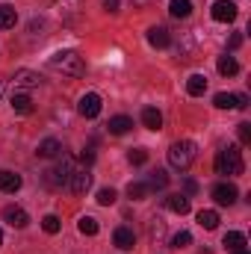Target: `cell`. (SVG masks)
I'll use <instances>...</instances> for the list:
<instances>
[{
  "instance_id": "obj_25",
  "label": "cell",
  "mask_w": 251,
  "mask_h": 254,
  "mask_svg": "<svg viewBox=\"0 0 251 254\" xmlns=\"http://www.w3.org/2000/svg\"><path fill=\"white\" fill-rule=\"evenodd\" d=\"M77 231H80L83 237H95L101 228H98V219H92V216H80V222H77Z\"/></svg>"
},
{
  "instance_id": "obj_28",
  "label": "cell",
  "mask_w": 251,
  "mask_h": 254,
  "mask_svg": "<svg viewBox=\"0 0 251 254\" xmlns=\"http://www.w3.org/2000/svg\"><path fill=\"white\" fill-rule=\"evenodd\" d=\"M148 192H151L148 184H130V187H127V195H130L133 201H145V198H148Z\"/></svg>"
},
{
  "instance_id": "obj_36",
  "label": "cell",
  "mask_w": 251,
  "mask_h": 254,
  "mask_svg": "<svg viewBox=\"0 0 251 254\" xmlns=\"http://www.w3.org/2000/svg\"><path fill=\"white\" fill-rule=\"evenodd\" d=\"M240 45H243V33H234V36H231V42H228V48H231V51H237Z\"/></svg>"
},
{
  "instance_id": "obj_11",
  "label": "cell",
  "mask_w": 251,
  "mask_h": 254,
  "mask_svg": "<svg viewBox=\"0 0 251 254\" xmlns=\"http://www.w3.org/2000/svg\"><path fill=\"white\" fill-rule=\"evenodd\" d=\"M3 222H9L12 228H27L30 225V216L24 207H6L3 210Z\"/></svg>"
},
{
  "instance_id": "obj_32",
  "label": "cell",
  "mask_w": 251,
  "mask_h": 254,
  "mask_svg": "<svg viewBox=\"0 0 251 254\" xmlns=\"http://www.w3.org/2000/svg\"><path fill=\"white\" fill-rule=\"evenodd\" d=\"M42 228H45V234H60L63 222H60L57 216H45V219H42Z\"/></svg>"
},
{
  "instance_id": "obj_39",
  "label": "cell",
  "mask_w": 251,
  "mask_h": 254,
  "mask_svg": "<svg viewBox=\"0 0 251 254\" xmlns=\"http://www.w3.org/2000/svg\"><path fill=\"white\" fill-rule=\"evenodd\" d=\"M0 246H3V231H0Z\"/></svg>"
},
{
  "instance_id": "obj_34",
  "label": "cell",
  "mask_w": 251,
  "mask_h": 254,
  "mask_svg": "<svg viewBox=\"0 0 251 254\" xmlns=\"http://www.w3.org/2000/svg\"><path fill=\"white\" fill-rule=\"evenodd\" d=\"M237 133H240V142L243 145H251V125H246V122L237 125Z\"/></svg>"
},
{
  "instance_id": "obj_29",
  "label": "cell",
  "mask_w": 251,
  "mask_h": 254,
  "mask_svg": "<svg viewBox=\"0 0 251 254\" xmlns=\"http://www.w3.org/2000/svg\"><path fill=\"white\" fill-rule=\"evenodd\" d=\"M187 246H192V234L189 231H178L172 237V249H187Z\"/></svg>"
},
{
  "instance_id": "obj_7",
  "label": "cell",
  "mask_w": 251,
  "mask_h": 254,
  "mask_svg": "<svg viewBox=\"0 0 251 254\" xmlns=\"http://www.w3.org/2000/svg\"><path fill=\"white\" fill-rule=\"evenodd\" d=\"M213 104H216L219 110H246V107H249V98H246V95H231V92H219V95L213 98Z\"/></svg>"
},
{
  "instance_id": "obj_13",
  "label": "cell",
  "mask_w": 251,
  "mask_h": 254,
  "mask_svg": "<svg viewBox=\"0 0 251 254\" xmlns=\"http://www.w3.org/2000/svg\"><path fill=\"white\" fill-rule=\"evenodd\" d=\"M148 45H151V48H169V45H172L169 30H166V27H151V30H148Z\"/></svg>"
},
{
  "instance_id": "obj_4",
  "label": "cell",
  "mask_w": 251,
  "mask_h": 254,
  "mask_svg": "<svg viewBox=\"0 0 251 254\" xmlns=\"http://www.w3.org/2000/svg\"><path fill=\"white\" fill-rule=\"evenodd\" d=\"M71 175H74V157L63 154V157H60V163H57V169H54V172H48V184H51V187H68Z\"/></svg>"
},
{
  "instance_id": "obj_15",
  "label": "cell",
  "mask_w": 251,
  "mask_h": 254,
  "mask_svg": "<svg viewBox=\"0 0 251 254\" xmlns=\"http://www.w3.org/2000/svg\"><path fill=\"white\" fill-rule=\"evenodd\" d=\"M142 125L148 127V130H160L163 127V113L157 107H145L142 110Z\"/></svg>"
},
{
  "instance_id": "obj_16",
  "label": "cell",
  "mask_w": 251,
  "mask_h": 254,
  "mask_svg": "<svg viewBox=\"0 0 251 254\" xmlns=\"http://www.w3.org/2000/svg\"><path fill=\"white\" fill-rule=\"evenodd\" d=\"M21 184H24L21 175H15V172H9V169L0 172V192H18L21 190Z\"/></svg>"
},
{
  "instance_id": "obj_19",
  "label": "cell",
  "mask_w": 251,
  "mask_h": 254,
  "mask_svg": "<svg viewBox=\"0 0 251 254\" xmlns=\"http://www.w3.org/2000/svg\"><path fill=\"white\" fill-rule=\"evenodd\" d=\"M18 24V12L9 3H0V30H12Z\"/></svg>"
},
{
  "instance_id": "obj_27",
  "label": "cell",
  "mask_w": 251,
  "mask_h": 254,
  "mask_svg": "<svg viewBox=\"0 0 251 254\" xmlns=\"http://www.w3.org/2000/svg\"><path fill=\"white\" fill-rule=\"evenodd\" d=\"M148 187H151V190H166V187H169V175H166L163 169L151 172V178H148Z\"/></svg>"
},
{
  "instance_id": "obj_31",
  "label": "cell",
  "mask_w": 251,
  "mask_h": 254,
  "mask_svg": "<svg viewBox=\"0 0 251 254\" xmlns=\"http://www.w3.org/2000/svg\"><path fill=\"white\" fill-rule=\"evenodd\" d=\"M151 237H154L157 243H160V240L166 237V222H163L160 216H154V219H151Z\"/></svg>"
},
{
  "instance_id": "obj_2",
  "label": "cell",
  "mask_w": 251,
  "mask_h": 254,
  "mask_svg": "<svg viewBox=\"0 0 251 254\" xmlns=\"http://www.w3.org/2000/svg\"><path fill=\"white\" fill-rule=\"evenodd\" d=\"M195 154H198L195 142H192V139H181V142H175V145L169 148V166L178 169V172H187L189 166L195 163Z\"/></svg>"
},
{
  "instance_id": "obj_8",
  "label": "cell",
  "mask_w": 251,
  "mask_h": 254,
  "mask_svg": "<svg viewBox=\"0 0 251 254\" xmlns=\"http://www.w3.org/2000/svg\"><path fill=\"white\" fill-rule=\"evenodd\" d=\"M213 18L222 21V24L237 21V3H234V0H216V3H213Z\"/></svg>"
},
{
  "instance_id": "obj_30",
  "label": "cell",
  "mask_w": 251,
  "mask_h": 254,
  "mask_svg": "<svg viewBox=\"0 0 251 254\" xmlns=\"http://www.w3.org/2000/svg\"><path fill=\"white\" fill-rule=\"evenodd\" d=\"M127 160H130V166H145V163H148V151H145V148H133V151L127 154Z\"/></svg>"
},
{
  "instance_id": "obj_26",
  "label": "cell",
  "mask_w": 251,
  "mask_h": 254,
  "mask_svg": "<svg viewBox=\"0 0 251 254\" xmlns=\"http://www.w3.org/2000/svg\"><path fill=\"white\" fill-rule=\"evenodd\" d=\"M198 225L207 228V231L219 228V213H216V210H201V213H198Z\"/></svg>"
},
{
  "instance_id": "obj_35",
  "label": "cell",
  "mask_w": 251,
  "mask_h": 254,
  "mask_svg": "<svg viewBox=\"0 0 251 254\" xmlns=\"http://www.w3.org/2000/svg\"><path fill=\"white\" fill-rule=\"evenodd\" d=\"M80 163H83V166H92V163H95V151H92V148L80 151Z\"/></svg>"
},
{
  "instance_id": "obj_20",
  "label": "cell",
  "mask_w": 251,
  "mask_h": 254,
  "mask_svg": "<svg viewBox=\"0 0 251 254\" xmlns=\"http://www.w3.org/2000/svg\"><path fill=\"white\" fill-rule=\"evenodd\" d=\"M187 92L192 98H201V95L207 92V77H204V74H192L187 80Z\"/></svg>"
},
{
  "instance_id": "obj_33",
  "label": "cell",
  "mask_w": 251,
  "mask_h": 254,
  "mask_svg": "<svg viewBox=\"0 0 251 254\" xmlns=\"http://www.w3.org/2000/svg\"><path fill=\"white\" fill-rule=\"evenodd\" d=\"M116 198H119V195H116V190H110V187L98 192V204H101V207H110V204H116Z\"/></svg>"
},
{
  "instance_id": "obj_40",
  "label": "cell",
  "mask_w": 251,
  "mask_h": 254,
  "mask_svg": "<svg viewBox=\"0 0 251 254\" xmlns=\"http://www.w3.org/2000/svg\"><path fill=\"white\" fill-rule=\"evenodd\" d=\"M234 254H249V252H234Z\"/></svg>"
},
{
  "instance_id": "obj_37",
  "label": "cell",
  "mask_w": 251,
  "mask_h": 254,
  "mask_svg": "<svg viewBox=\"0 0 251 254\" xmlns=\"http://www.w3.org/2000/svg\"><path fill=\"white\" fill-rule=\"evenodd\" d=\"M119 6H122V0H104V9L107 12H119Z\"/></svg>"
},
{
  "instance_id": "obj_10",
  "label": "cell",
  "mask_w": 251,
  "mask_h": 254,
  "mask_svg": "<svg viewBox=\"0 0 251 254\" xmlns=\"http://www.w3.org/2000/svg\"><path fill=\"white\" fill-rule=\"evenodd\" d=\"M89 187H92V175H89V169L74 172V175H71V181H68V190L74 192V195H83Z\"/></svg>"
},
{
  "instance_id": "obj_17",
  "label": "cell",
  "mask_w": 251,
  "mask_h": 254,
  "mask_svg": "<svg viewBox=\"0 0 251 254\" xmlns=\"http://www.w3.org/2000/svg\"><path fill=\"white\" fill-rule=\"evenodd\" d=\"M166 207H169L172 213H178V216H187L192 204H189L187 195H169V198H166Z\"/></svg>"
},
{
  "instance_id": "obj_18",
  "label": "cell",
  "mask_w": 251,
  "mask_h": 254,
  "mask_svg": "<svg viewBox=\"0 0 251 254\" xmlns=\"http://www.w3.org/2000/svg\"><path fill=\"white\" fill-rule=\"evenodd\" d=\"M222 246H225L228 252H246V234H240V231H231V234H225Z\"/></svg>"
},
{
  "instance_id": "obj_12",
  "label": "cell",
  "mask_w": 251,
  "mask_h": 254,
  "mask_svg": "<svg viewBox=\"0 0 251 254\" xmlns=\"http://www.w3.org/2000/svg\"><path fill=\"white\" fill-rule=\"evenodd\" d=\"M113 243H116V249H122V252H130L133 246H136V234L130 231V228H116V234H113Z\"/></svg>"
},
{
  "instance_id": "obj_21",
  "label": "cell",
  "mask_w": 251,
  "mask_h": 254,
  "mask_svg": "<svg viewBox=\"0 0 251 254\" xmlns=\"http://www.w3.org/2000/svg\"><path fill=\"white\" fill-rule=\"evenodd\" d=\"M169 12H172V18L184 21V18L192 15V0H172V3H169Z\"/></svg>"
},
{
  "instance_id": "obj_3",
  "label": "cell",
  "mask_w": 251,
  "mask_h": 254,
  "mask_svg": "<svg viewBox=\"0 0 251 254\" xmlns=\"http://www.w3.org/2000/svg\"><path fill=\"white\" fill-rule=\"evenodd\" d=\"M216 172L219 175H240L243 172V151L237 145H225L216 154Z\"/></svg>"
},
{
  "instance_id": "obj_24",
  "label": "cell",
  "mask_w": 251,
  "mask_h": 254,
  "mask_svg": "<svg viewBox=\"0 0 251 254\" xmlns=\"http://www.w3.org/2000/svg\"><path fill=\"white\" fill-rule=\"evenodd\" d=\"M60 151H63V145H60L57 139H45V142L39 145V157H45V160H51V157H60Z\"/></svg>"
},
{
  "instance_id": "obj_14",
  "label": "cell",
  "mask_w": 251,
  "mask_h": 254,
  "mask_svg": "<svg viewBox=\"0 0 251 254\" xmlns=\"http://www.w3.org/2000/svg\"><path fill=\"white\" fill-rule=\"evenodd\" d=\"M12 110L18 116H30L33 113V98L27 92H12Z\"/></svg>"
},
{
  "instance_id": "obj_23",
  "label": "cell",
  "mask_w": 251,
  "mask_h": 254,
  "mask_svg": "<svg viewBox=\"0 0 251 254\" xmlns=\"http://www.w3.org/2000/svg\"><path fill=\"white\" fill-rule=\"evenodd\" d=\"M219 74L222 77H234V74H240V63L234 60V57H219Z\"/></svg>"
},
{
  "instance_id": "obj_6",
  "label": "cell",
  "mask_w": 251,
  "mask_h": 254,
  "mask_svg": "<svg viewBox=\"0 0 251 254\" xmlns=\"http://www.w3.org/2000/svg\"><path fill=\"white\" fill-rule=\"evenodd\" d=\"M101 95L98 92H86L83 98H80V104H77V113L83 116V119H98L101 116Z\"/></svg>"
},
{
  "instance_id": "obj_9",
  "label": "cell",
  "mask_w": 251,
  "mask_h": 254,
  "mask_svg": "<svg viewBox=\"0 0 251 254\" xmlns=\"http://www.w3.org/2000/svg\"><path fill=\"white\" fill-rule=\"evenodd\" d=\"M237 198H240V190H237L234 184H219V187H213V201L222 204V207H231Z\"/></svg>"
},
{
  "instance_id": "obj_5",
  "label": "cell",
  "mask_w": 251,
  "mask_h": 254,
  "mask_svg": "<svg viewBox=\"0 0 251 254\" xmlns=\"http://www.w3.org/2000/svg\"><path fill=\"white\" fill-rule=\"evenodd\" d=\"M39 86H42V77H39L36 71L21 68V71L12 74V92H27V95H30V89H39Z\"/></svg>"
},
{
  "instance_id": "obj_22",
  "label": "cell",
  "mask_w": 251,
  "mask_h": 254,
  "mask_svg": "<svg viewBox=\"0 0 251 254\" xmlns=\"http://www.w3.org/2000/svg\"><path fill=\"white\" fill-rule=\"evenodd\" d=\"M130 127H133V119H127V116H116V119H110L107 130H110L113 136H125Z\"/></svg>"
},
{
  "instance_id": "obj_1",
  "label": "cell",
  "mask_w": 251,
  "mask_h": 254,
  "mask_svg": "<svg viewBox=\"0 0 251 254\" xmlns=\"http://www.w3.org/2000/svg\"><path fill=\"white\" fill-rule=\"evenodd\" d=\"M51 68L60 71V74H68V77H83L86 63H83V57L77 51H57L51 57Z\"/></svg>"
},
{
  "instance_id": "obj_38",
  "label": "cell",
  "mask_w": 251,
  "mask_h": 254,
  "mask_svg": "<svg viewBox=\"0 0 251 254\" xmlns=\"http://www.w3.org/2000/svg\"><path fill=\"white\" fill-rule=\"evenodd\" d=\"M184 190H187V195H192V192H198V184H195L192 178H187V181H184Z\"/></svg>"
}]
</instances>
